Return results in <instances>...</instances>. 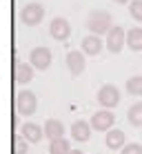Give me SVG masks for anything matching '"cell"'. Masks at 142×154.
<instances>
[{
	"mask_svg": "<svg viewBox=\"0 0 142 154\" xmlns=\"http://www.w3.org/2000/svg\"><path fill=\"white\" fill-rule=\"evenodd\" d=\"M87 29L91 31L93 36H102V34H109L113 29V23H111V14L109 11H102V9H93L91 14L87 16Z\"/></svg>",
	"mask_w": 142,
	"mask_h": 154,
	"instance_id": "1",
	"label": "cell"
},
{
	"mask_svg": "<svg viewBox=\"0 0 142 154\" xmlns=\"http://www.w3.org/2000/svg\"><path fill=\"white\" fill-rule=\"evenodd\" d=\"M42 18H45V7L40 2H29V5H25V7L20 9V20H22L25 25H29V27L40 25Z\"/></svg>",
	"mask_w": 142,
	"mask_h": 154,
	"instance_id": "2",
	"label": "cell"
},
{
	"mask_svg": "<svg viewBox=\"0 0 142 154\" xmlns=\"http://www.w3.org/2000/svg\"><path fill=\"white\" fill-rule=\"evenodd\" d=\"M98 103L102 105V109H111L120 103V89L115 85H102L98 89Z\"/></svg>",
	"mask_w": 142,
	"mask_h": 154,
	"instance_id": "3",
	"label": "cell"
},
{
	"mask_svg": "<svg viewBox=\"0 0 142 154\" xmlns=\"http://www.w3.org/2000/svg\"><path fill=\"white\" fill-rule=\"evenodd\" d=\"M91 127L96 132H109L113 130V123H115V114L111 112V109H100V112H96L91 116Z\"/></svg>",
	"mask_w": 142,
	"mask_h": 154,
	"instance_id": "4",
	"label": "cell"
},
{
	"mask_svg": "<svg viewBox=\"0 0 142 154\" xmlns=\"http://www.w3.org/2000/svg\"><path fill=\"white\" fill-rule=\"evenodd\" d=\"M107 49L111 51V54H120L122 51V47L127 45V31L122 27H118V25H113V29L107 34Z\"/></svg>",
	"mask_w": 142,
	"mask_h": 154,
	"instance_id": "5",
	"label": "cell"
},
{
	"mask_svg": "<svg viewBox=\"0 0 142 154\" xmlns=\"http://www.w3.org/2000/svg\"><path fill=\"white\" fill-rule=\"evenodd\" d=\"M16 107H18V114L29 116V114L36 112V107H38V98H36L33 92L22 89V92L18 94V98H16Z\"/></svg>",
	"mask_w": 142,
	"mask_h": 154,
	"instance_id": "6",
	"label": "cell"
},
{
	"mask_svg": "<svg viewBox=\"0 0 142 154\" xmlns=\"http://www.w3.org/2000/svg\"><path fill=\"white\" fill-rule=\"evenodd\" d=\"M51 60H54L51 49H47V47H33L31 49V65H33V69H47L51 65Z\"/></svg>",
	"mask_w": 142,
	"mask_h": 154,
	"instance_id": "7",
	"label": "cell"
},
{
	"mask_svg": "<svg viewBox=\"0 0 142 154\" xmlns=\"http://www.w3.org/2000/svg\"><path fill=\"white\" fill-rule=\"evenodd\" d=\"M49 34H51V38H56V40H69V36H71L69 20L54 18V20H51V25H49Z\"/></svg>",
	"mask_w": 142,
	"mask_h": 154,
	"instance_id": "8",
	"label": "cell"
},
{
	"mask_svg": "<svg viewBox=\"0 0 142 154\" xmlns=\"http://www.w3.org/2000/svg\"><path fill=\"white\" fill-rule=\"evenodd\" d=\"M67 67L71 76H80L85 72V54L82 51H69L67 54Z\"/></svg>",
	"mask_w": 142,
	"mask_h": 154,
	"instance_id": "9",
	"label": "cell"
},
{
	"mask_svg": "<svg viewBox=\"0 0 142 154\" xmlns=\"http://www.w3.org/2000/svg\"><path fill=\"white\" fill-rule=\"evenodd\" d=\"M91 123H87V121H76V123L71 125V139L78 141V143H85L91 139Z\"/></svg>",
	"mask_w": 142,
	"mask_h": 154,
	"instance_id": "10",
	"label": "cell"
},
{
	"mask_svg": "<svg viewBox=\"0 0 142 154\" xmlns=\"http://www.w3.org/2000/svg\"><path fill=\"white\" fill-rule=\"evenodd\" d=\"M20 136H22L27 143H38L45 136V127L36 125V123H25L20 127Z\"/></svg>",
	"mask_w": 142,
	"mask_h": 154,
	"instance_id": "11",
	"label": "cell"
},
{
	"mask_svg": "<svg viewBox=\"0 0 142 154\" xmlns=\"http://www.w3.org/2000/svg\"><path fill=\"white\" fill-rule=\"evenodd\" d=\"M45 136L51 141H58V139H65V125H62V121L58 119H49L45 123Z\"/></svg>",
	"mask_w": 142,
	"mask_h": 154,
	"instance_id": "12",
	"label": "cell"
},
{
	"mask_svg": "<svg viewBox=\"0 0 142 154\" xmlns=\"http://www.w3.org/2000/svg\"><path fill=\"white\" fill-rule=\"evenodd\" d=\"M80 49H82V54H87V56H98L100 51H102V40H100V36H85L80 42Z\"/></svg>",
	"mask_w": 142,
	"mask_h": 154,
	"instance_id": "13",
	"label": "cell"
},
{
	"mask_svg": "<svg viewBox=\"0 0 142 154\" xmlns=\"http://www.w3.org/2000/svg\"><path fill=\"white\" fill-rule=\"evenodd\" d=\"M104 143H107L109 150H122L127 143H124V132L118 130V127H113V130L107 132V136H104Z\"/></svg>",
	"mask_w": 142,
	"mask_h": 154,
	"instance_id": "14",
	"label": "cell"
},
{
	"mask_svg": "<svg viewBox=\"0 0 142 154\" xmlns=\"http://www.w3.org/2000/svg\"><path fill=\"white\" fill-rule=\"evenodd\" d=\"M13 78H16L18 83L27 85L31 78H33V65H31V63H16V67H13Z\"/></svg>",
	"mask_w": 142,
	"mask_h": 154,
	"instance_id": "15",
	"label": "cell"
},
{
	"mask_svg": "<svg viewBox=\"0 0 142 154\" xmlns=\"http://www.w3.org/2000/svg\"><path fill=\"white\" fill-rule=\"evenodd\" d=\"M127 47L133 51H140L142 49V29L140 27H133L127 31Z\"/></svg>",
	"mask_w": 142,
	"mask_h": 154,
	"instance_id": "16",
	"label": "cell"
},
{
	"mask_svg": "<svg viewBox=\"0 0 142 154\" xmlns=\"http://www.w3.org/2000/svg\"><path fill=\"white\" fill-rule=\"evenodd\" d=\"M127 119H129V123H131V125L142 127V100H140V103H133V105L129 107Z\"/></svg>",
	"mask_w": 142,
	"mask_h": 154,
	"instance_id": "17",
	"label": "cell"
},
{
	"mask_svg": "<svg viewBox=\"0 0 142 154\" xmlns=\"http://www.w3.org/2000/svg\"><path fill=\"white\" fill-rule=\"evenodd\" d=\"M73 147L69 145L67 139H58V141H51L49 143V154H71Z\"/></svg>",
	"mask_w": 142,
	"mask_h": 154,
	"instance_id": "18",
	"label": "cell"
},
{
	"mask_svg": "<svg viewBox=\"0 0 142 154\" xmlns=\"http://www.w3.org/2000/svg\"><path fill=\"white\" fill-rule=\"evenodd\" d=\"M124 87H127V94H131V96H142V76H131Z\"/></svg>",
	"mask_w": 142,
	"mask_h": 154,
	"instance_id": "19",
	"label": "cell"
},
{
	"mask_svg": "<svg viewBox=\"0 0 142 154\" xmlns=\"http://www.w3.org/2000/svg\"><path fill=\"white\" fill-rule=\"evenodd\" d=\"M29 152V143L22 136H13V154H27Z\"/></svg>",
	"mask_w": 142,
	"mask_h": 154,
	"instance_id": "20",
	"label": "cell"
},
{
	"mask_svg": "<svg viewBox=\"0 0 142 154\" xmlns=\"http://www.w3.org/2000/svg\"><path fill=\"white\" fill-rule=\"evenodd\" d=\"M129 11L138 23H142V0H131L129 2Z\"/></svg>",
	"mask_w": 142,
	"mask_h": 154,
	"instance_id": "21",
	"label": "cell"
},
{
	"mask_svg": "<svg viewBox=\"0 0 142 154\" xmlns=\"http://www.w3.org/2000/svg\"><path fill=\"white\" fill-rule=\"evenodd\" d=\"M120 154H142V145L140 143H127Z\"/></svg>",
	"mask_w": 142,
	"mask_h": 154,
	"instance_id": "22",
	"label": "cell"
},
{
	"mask_svg": "<svg viewBox=\"0 0 142 154\" xmlns=\"http://www.w3.org/2000/svg\"><path fill=\"white\" fill-rule=\"evenodd\" d=\"M113 2H120V5H124V2H131V0H113Z\"/></svg>",
	"mask_w": 142,
	"mask_h": 154,
	"instance_id": "23",
	"label": "cell"
},
{
	"mask_svg": "<svg viewBox=\"0 0 142 154\" xmlns=\"http://www.w3.org/2000/svg\"><path fill=\"white\" fill-rule=\"evenodd\" d=\"M71 154H82L80 150H71Z\"/></svg>",
	"mask_w": 142,
	"mask_h": 154,
	"instance_id": "24",
	"label": "cell"
}]
</instances>
